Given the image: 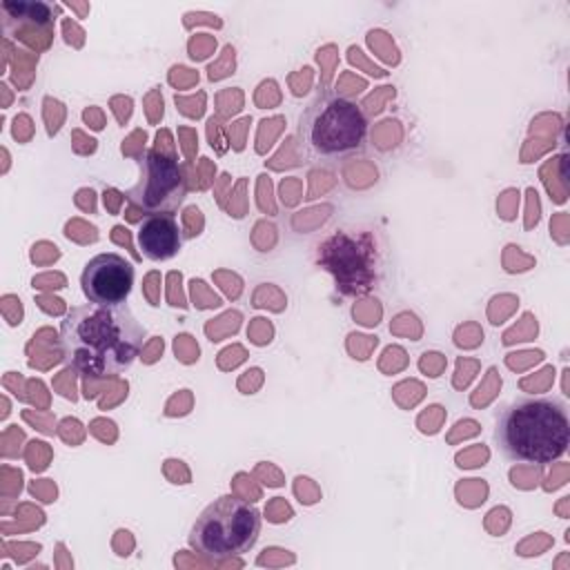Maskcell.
I'll return each mask as SVG.
<instances>
[{"label": "cell", "instance_id": "cell-1", "mask_svg": "<svg viewBox=\"0 0 570 570\" xmlns=\"http://www.w3.org/2000/svg\"><path fill=\"white\" fill-rule=\"evenodd\" d=\"M147 338L134 312L125 305H73L60 321V350L69 370L105 379L131 367Z\"/></svg>", "mask_w": 570, "mask_h": 570}, {"label": "cell", "instance_id": "cell-2", "mask_svg": "<svg viewBox=\"0 0 570 570\" xmlns=\"http://www.w3.org/2000/svg\"><path fill=\"white\" fill-rule=\"evenodd\" d=\"M494 441L510 461L552 463L570 445L568 410L557 399H517L499 412Z\"/></svg>", "mask_w": 570, "mask_h": 570}, {"label": "cell", "instance_id": "cell-3", "mask_svg": "<svg viewBox=\"0 0 570 570\" xmlns=\"http://www.w3.org/2000/svg\"><path fill=\"white\" fill-rule=\"evenodd\" d=\"M303 147L323 158L358 154L367 138V118L361 107L343 96L318 91L298 118Z\"/></svg>", "mask_w": 570, "mask_h": 570}, {"label": "cell", "instance_id": "cell-4", "mask_svg": "<svg viewBox=\"0 0 570 570\" xmlns=\"http://www.w3.org/2000/svg\"><path fill=\"white\" fill-rule=\"evenodd\" d=\"M261 532V512L243 499L223 494L194 521L189 546L209 559H229L249 552Z\"/></svg>", "mask_w": 570, "mask_h": 570}, {"label": "cell", "instance_id": "cell-5", "mask_svg": "<svg viewBox=\"0 0 570 570\" xmlns=\"http://www.w3.org/2000/svg\"><path fill=\"white\" fill-rule=\"evenodd\" d=\"M316 263L334 276L336 292L358 296L381 276V252L370 229H336L316 247Z\"/></svg>", "mask_w": 570, "mask_h": 570}, {"label": "cell", "instance_id": "cell-6", "mask_svg": "<svg viewBox=\"0 0 570 570\" xmlns=\"http://www.w3.org/2000/svg\"><path fill=\"white\" fill-rule=\"evenodd\" d=\"M138 183L125 191V200L145 216L174 214L187 196V180L178 160L158 149H147L138 156Z\"/></svg>", "mask_w": 570, "mask_h": 570}, {"label": "cell", "instance_id": "cell-7", "mask_svg": "<svg viewBox=\"0 0 570 570\" xmlns=\"http://www.w3.org/2000/svg\"><path fill=\"white\" fill-rule=\"evenodd\" d=\"M134 285V265L116 252L96 254L80 274V287L89 303L118 305L125 303Z\"/></svg>", "mask_w": 570, "mask_h": 570}, {"label": "cell", "instance_id": "cell-8", "mask_svg": "<svg viewBox=\"0 0 570 570\" xmlns=\"http://www.w3.org/2000/svg\"><path fill=\"white\" fill-rule=\"evenodd\" d=\"M138 247L149 261H169L183 247V232L174 214H149L136 232Z\"/></svg>", "mask_w": 570, "mask_h": 570}, {"label": "cell", "instance_id": "cell-9", "mask_svg": "<svg viewBox=\"0 0 570 570\" xmlns=\"http://www.w3.org/2000/svg\"><path fill=\"white\" fill-rule=\"evenodd\" d=\"M2 11V24L7 31H42L45 36L53 29V13L56 7L40 2V0H4L0 2Z\"/></svg>", "mask_w": 570, "mask_h": 570}]
</instances>
